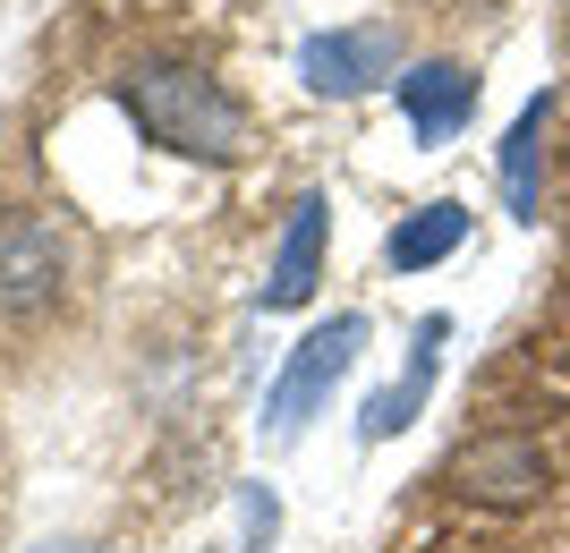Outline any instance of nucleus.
Instances as JSON below:
<instances>
[{"instance_id": "f257e3e1", "label": "nucleus", "mask_w": 570, "mask_h": 553, "mask_svg": "<svg viewBox=\"0 0 570 553\" xmlns=\"http://www.w3.org/2000/svg\"><path fill=\"white\" fill-rule=\"evenodd\" d=\"M119 102H128V120L145 128V145L188 154V162H238V154L256 145L247 102H238L222 77L188 69V60H145V69H128L119 77Z\"/></svg>"}, {"instance_id": "f03ea898", "label": "nucleus", "mask_w": 570, "mask_h": 553, "mask_svg": "<svg viewBox=\"0 0 570 553\" xmlns=\"http://www.w3.org/2000/svg\"><path fill=\"white\" fill-rule=\"evenodd\" d=\"M357 349H366V315H333V324H315V333L282 358L273 392H264V443H298L307 417L333 401V384L357 366Z\"/></svg>"}, {"instance_id": "7ed1b4c3", "label": "nucleus", "mask_w": 570, "mask_h": 553, "mask_svg": "<svg viewBox=\"0 0 570 553\" xmlns=\"http://www.w3.org/2000/svg\"><path fill=\"white\" fill-rule=\"evenodd\" d=\"M452 485L469 494V503H494V511L537 503V494H546V452H537L528 434H485V443H469V452H460Z\"/></svg>"}, {"instance_id": "20e7f679", "label": "nucleus", "mask_w": 570, "mask_h": 553, "mask_svg": "<svg viewBox=\"0 0 570 553\" xmlns=\"http://www.w3.org/2000/svg\"><path fill=\"white\" fill-rule=\"evenodd\" d=\"M392 60H401L392 26H341V34H315L298 51V77H307L315 95H357V86L392 77Z\"/></svg>"}, {"instance_id": "39448f33", "label": "nucleus", "mask_w": 570, "mask_h": 553, "mask_svg": "<svg viewBox=\"0 0 570 553\" xmlns=\"http://www.w3.org/2000/svg\"><path fill=\"white\" fill-rule=\"evenodd\" d=\"M401 111H409V128H417V145H443L452 128H469V111H476V77L452 69V60H426V69H409V77H401Z\"/></svg>"}, {"instance_id": "423d86ee", "label": "nucleus", "mask_w": 570, "mask_h": 553, "mask_svg": "<svg viewBox=\"0 0 570 553\" xmlns=\"http://www.w3.org/2000/svg\"><path fill=\"white\" fill-rule=\"evenodd\" d=\"M315 273H324V196H298L282 247H273V273H264V307H307Z\"/></svg>"}, {"instance_id": "0eeeda50", "label": "nucleus", "mask_w": 570, "mask_h": 553, "mask_svg": "<svg viewBox=\"0 0 570 553\" xmlns=\"http://www.w3.org/2000/svg\"><path fill=\"white\" fill-rule=\"evenodd\" d=\"M469 239V205H452V196H434V205H417V214L383 239V265L392 273H426V265H443L452 247Z\"/></svg>"}, {"instance_id": "6e6552de", "label": "nucleus", "mask_w": 570, "mask_h": 553, "mask_svg": "<svg viewBox=\"0 0 570 553\" xmlns=\"http://www.w3.org/2000/svg\"><path fill=\"white\" fill-rule=\"evenodd\" d=\"M51 289H60V239L35 230V221L0 230V298H9V307H35Z\"/></svg>"}, {"instance_id": "1a4fd4ad", "label": "nucleus", "mask_w": 570, "mask_h": 553, "mask_svg": "<svg viewBox=\"0 0 570 553\" xmlns=\"http://www.w3.org/2000/svg\"><path fill=\"white\" fill-rule=\"evenodd\" d=\"M434 340H443V315H434V324H417V358H409V384H383L375 401H366V417H357V434H366V443H392L409 417L426 409V392H434Z\"/></svg>"}, {"instance_id": "9d476101", "label": "nucleus", "mask_w": 570, "mask_h": 553, "mask_svg": "<svg viewBox=\"0 0 570 553\" xmlns=\"http://www.w3.org/2000/svg\"><path fill=\"white\" fill-rule=\"evenodd\" d=\"M546 111H553V102L537 95L520 120H511V137H502V196H511V214H520V221H537V162H546L537 145H546Z\"/></svg>"}, {"instance_id": "9b49d317", "label": "nucleus", "mask_w": 570, "mask_h": 553, "mask_svg": "<svg viewBox=\"0 0 570 553\" xmlns=\"http://www.w3.org/2000/svg\"><path fill=\"white\" fill-rule=\"evenodd\" d=\"M238 529H247V553H256V545H273L282 511H273V494H264V485H247V494H238Z\"/></svg>"}, {"instance_id": "f8f14e48", "label": "nucleus", "mask_w": 570, "mask_h": 553, "mask_svg": "<svg viewBox=\"0 0 570 553\" xmlns=\"http://www.w3.org/2000/svg\"><path fill=\"white\" fill-rule=\"evenodd\" d=\"M35 553H86V545H35Z\"/></svg>"}]
</instances>
